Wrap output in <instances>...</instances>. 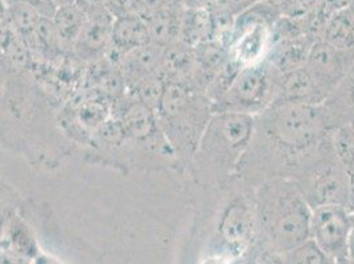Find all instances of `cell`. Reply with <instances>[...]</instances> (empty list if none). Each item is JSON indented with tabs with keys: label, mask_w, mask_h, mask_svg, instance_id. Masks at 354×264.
<instances>
[{
	"label": "cell",
	"mask_w": 354,
	"mask_h": 264,
	"mask_svg": "<svg viewBox=\"0 0 354 264\" xmlns=\"http://www.w3.org/2000/svg\"><path fill=\"white\" fill-rule=\"evenodd\" d=\"M322 104L274 102L254 117V132L236 171L250 188L296 169L330 133Z\"/></svg>",
	"instance_id": "1"
},
{
	"label": "cell",
	"mask_w": 354,
	"mask_h": 264,
	"mask_svg": "<svg viewBox=\"0 0 354 264\" xmlns=\"http://www.w3.org/2000/svg\"><path fill=\"white\" fill-rule=\"evenodd\" d=\"M257 242L286 254L310 239L312 207L288 177L267 180L254 188Z\"/></svg>",
	"instance_id": "2"
},
{
	"label": "cell",
	"mask_w": 354,
	"mask_h": 264,
	"mask_svg": "<svg viewBox=\"0 0 354 264\" xmlns=\"http://www.w3.org/2000/svg\"><path fill=\"white\" fill-rule=\"evenodd\" d=\"M252 132L254 117L214 113L187 169L194 184L209 193L229 187L236 178Z\"/></svg>",
	"instance_id": "3"
},
{
	"label": "cell",
	"mask_w": 354,
	"mask_h": 264,
	"mask_svg": "<svg viewBox=\"0 0 354 264\" xmlns=\"http://www.w3.org/2000/svg\"><path fill=\"white\" fill-rule=\"evenodd\" d=\"M156 114L180 167L188 169L214 115L213 102L204 91L178 84H167Z\"/></svg>",
	"instance_id": "4"
},
{
	"label": "cell",
	"mask_w": 354,
	"mask_h": 264,
	"mask_svg": "<svg viewBox=\"0 0 354 264\" xmlns=\"http://www.w3.org/2000/svg\"><path fill=\"white\" fill-rule=\"evenodd\" d=\"M218 196L214 236L220 243V252L216 255L238 259L257 242L254 189L236 178Z\"/></svg>",
	"instance_id": "5"
},
{
	"label": "cell",
	"mask_w": 354,
	"mask_h": 264,
	"mask_svg": "<svg viewBox=\"0 0 354 264\" xmlns=\"http://www.w3.org/2000/svg\"><path fill=\"white\" fill-rule=\"evenodd\" d=\"M312 209L325 205L346 207L349 175L333 144L332 132L291 177Z\"/></svg>",
	"instance_id": "6"
},
{
	"label": "cell",
	"mask_w": 354,
	"mask_h": 264,
	"mask_svg": "<svg viewBox=\"0 0 354 264\" xmlns=\"http://www.w3.org/2000/svg\"><path fill=\"white\" fill-rule=\"evenodd\" d=\"M279 74L267 61L242 68L230 88L213 102L214 113L259 115L275 101Z\"/></svg>",
	"instance_id": "7"
},
{
	"label": "cell",
	"mask_w": 354,
	"mask_h": 264,
	"mask_svg": "<svg viewBox=\"0 0 354 264\" xmlns=\"http://www.w3.org/2000/svg\"><path fill=\"white\" fill-rule=\"evenodd\" d=\"M281 16L263 0L236 16L227 44L229 59L241 68L266 61L272 45L274 26Z\"/></svg>",
	"instance_id": "8"
},
{
	"label": "cell",
	"mask_w": 354,
	"mask_h": 264,
	"mask_svg": "<svg viewBox=\"0 0 354 264\" xmlns=\"http://www.w3.org/2000/svg\"><path fill=\"white\" fill-rule=\"evenodd\" d=\"M351 211L342 205H325L312 209L310 239L325 254L339 262L348 258Z\"/></svg>",
	"instance_id": "9"
},
{
	"label": "cell",
	"mask_w": 354,
	"mask_h": 264,
	"mask_svg": "<svg viewBox=\"0 0 354 264\" xmlns=\"http://www.w3.org/2000/svg\"><path fill=\"white\" fill-rule=\"evenodd\" d=\"M353 65L354 50H341L320 40L310 46L304 66L326 100Z\"/></svg>",
	"instance_id": "10"
},
{
	"label": "cell",
	"mask_w": 354,
	"mask_h": 264,
	"mask_svg": "<svg viewBox=\"0 0 354 264\" xmlns=\"http://www.w3.org/2000/svg\"><path fill=\"white\" fill-rule=\"evenodd\" d=\"M114 20V16L107 10L101 14L90 16L88 24L74 45L73 55L78 59L90 62L104 59L111 46Z\"/></svg>",
	"instance_id": "11"
},
{
	"label": "cell",
	"mask_w": 354,
	"mask_h": 264,
	"mask_svg": "<svg viewBox=\"0 0 354 264\" xmlns=\"http://www.w3.org/2000/svg\"><path fill=\"white\" fill-rule=\"evenodd\" d=\"M147 23L142 16L117 17L113 24L111 46L104 59L117 66L119 59L136 48L149 44Z\"/></svg>",
	"instance_id": "12"
},
{
	"label": "cell",
	"mask_w": 354,
	"mask_h": 264,
	"mask_svg": "<svg viewBox=\"0 0 354 264\" xmlns=\"http://www.w3.org/2000/svg\"><path fill=\"white\" fill-rule=\"evenodd\" d=\"M324 101V94L316 85L306 66L279 74L277 97L274 102L319 106Z\"/></svg>",
	"instance_id": "13"
},
{
	"label": "cell",
	"mask_w": 354,
	"mask_h": 264,
	"mask_svg": "<svg viewBox=\"0 0 354 264\" xmlns=\"http://www.w3.org/2000/svg\"><path fill=\"white\" fill-rule=\"evenodd\" d=\"M162 75L168 84L194 88L196 55L194 48L177 40L164 46Z\"/></svg>",
	"instance_id": "14"
},
{
	"label": "cell",
	"mask_w": 354,
	"mask_h": 264,
	"mask_svg": "<svg viewBox=\"0 0 354 264\" xmlns=\"http://www.w3.org/2000/svg\"><path fill=\"white\" fill-rule=\"evenodd\" d=\"M328 129L335 131L354 122V65L324 102L322 103Z\"/></svg>",
	"instance_id": "15"
},
{
	"label": "cell",
	"mask_w": 354,
	"mask_h": 264,
	"mask_svg": "<svg viewBox=\"0 0 354 264\" xmlns=\"http://www.w3.org/2000/svg\"><path fill=\"white\" fill-rule=\"evenodd\" d=\"M183 10L181 3H168L143 16L152 44L164 48L178 40Z\"/></svg>",
	"instance_id": "16"
},
{
	"label": "cell",
	"mask_w": 354,
	"mask_h": 264,
	"mask_svg": "<svg viewBox=\"0 0 354 264\" xmlns=\"http://www.w3.org/2000/svg\"><path fill=\"white\" fill-rule=\"evenodd\" d=\"M313 44L315 43H312L306 36L272 40V45L266 61L279 73L294 70L306 65L310 46Z\"/></svg>",
	"instance_id": "17"
},
{
	"label": "cell",
	"mask_w": 354,
	"mask_h": 264,
	"mask_svg": "<svg viewBox=\"0 0 354 264\" xmlns=\"http://www.w3.org/2000/svg\"><path fill=\"white\" fill-rule=\"evenodd\" d=\"M214 39V21L210 10L185 8L183 10L178 40L196 48Z\"/></svg>",
	"instance_id": "18"
},
{
	"label": "cell",
	"mask_w": 354,
	"mask_h": 264,
	"mask_svg": "<svg viewBox=\"0 0 354 264\" xmlns=\"http://www.w3.org/2000/svg\"><path fill=\"white\" fill-rule=\"evenodd\" d=\"M322 41L341 50H354V16L348 7L335 10L328 17Z\"/></svg>",
	"instance_id": "19"
},
{
	"label": "cell",
	"mask_w": 354,
	"mask_h": 264,
	"mask_svg": "<svg viewBox=\"0 0 354 264\" xmlns=\"http://www.w3.org/2000/svg\"><path fill=\"white\" fill-rule=\"evenodd\" d=\"M52 20L59 32L65 52L73 53L74 45L88 24V15L78 6H69L57 8Z\"/></svg>",
	"instance_id": "20"
},
{
	"label": "cell",
	"mask_w": 354,
	"mask_h": 264,
	"mask_svg": "<svg viewBox=\"0 0 354 264\" xmlns=\"http://www.w3.org/2000/svg\"><path fill=\"white\" fill-rule=\"evenodd\" d=\"M0 53L17 66H24L32 59L30 49L16 30L7 8L0 12Z\"/></svg>",
	"instance_id": "21"
},
{
	"label": "cell",
	"mask_w": 354,
	"mask_h": 264,
	"mask_svg": "<svg viewBox=\"0 0 354 264\" xmlns=\"http://www.w3.org/2000/svg\"><path fill=\"white\" fill-rule=\"evenodd\" d=\"M1 242L7 243L3 249L15 254L21 259L35 258L37 254V243L30 233L28 225L17 216H12L8 220Z\"/></svg>",
	"instance_id": "22"
},
{
	"label": "cell",
	"mask_w": 354,
	"mask_h": 264,
	"mask_svg": "<svg viewBox=\"0 0 354 264\" xmlns=\"http://www.w3.org/2000/svg\"><path fill=\"white\" fill-rule=\"evenodd\" d=\"M7 12L11 17L16 30L20 33L23 40L26 41V44H27V41L30 40V37L35 35L41 19L44 17L30 6L21 4V3L8 4L7 6Z\"/></svg>",
	"instance_id": "23"
},
{
	"label": "cell",
	"mask_w": 354,
	"mask_h": 264,
	"mask_svg": "<svg viewBox=\"0 0 354 264\" xmlns=\"http://www.w3.org/2000/svg\"><path fill=\"white\" fill-rule=\"evenodd\" d=\"M286 264H336L312 239L283 254Z\"/></svg>",
	"instance_id": "24"
},
{
	"label": "cell",
	"mask_w": 354,
	"mask_h": 264,
	"mask_svg": "<svg viewBox=\"0 0 354 264\" xmlns=\"http://www.w3.org/2000/svg\"><path fill=\"white\" fill-rule=\"evenodd\" d=\"M333 144L339 160L346 168L348 173L354 172V127L352 124L342 126L332 131Z\"/></svg>",
	"instance_id": "25"
},
{
	"label": "cell",
	"mask_w": 354,
	"mask_h": 264,
	"mask_svg": "<svg viewBox=\"0 0 354 264\" xmlns=\"http://www.w3.org/2000/svg\"><path fill=\"white\" fill-rule=\"evenodd\" d=\"M12 3L27 4L33 10H36L40 15L48 17V19H52L57 10L53 0H6V6L12 4Z\"/></svg>",
	"instance_id": "26"
},
{
	"label": "cell",
	"mask_w": 354,
	"mask_h": 264,
	"mask_svg": "<svg viewBox=\"0 0 354 264\" xmlns=\"http://www.w3.org/2000/svg\"><path fill=\"white\" fill-rule=\"evenodd\" d=\"M258 1L259 0H218L216 6L236 19V16L249 10L251 6H254Z\"/></svg>",
	"instance_id": "27"
},
{
	"label": "cell",
	"mask_w": 354,
	"mask_h": 264,
	"mask_svg": "<svg viewBox=\"0 0 354 264\" xmlns=\"http://www.w3.org/2000/svg\"><path fill=\"white\" fill-rule=\"evenodd\" d=\"M106 4L107 0H78L77 3V6L88 15V17L106 11Z\"/></svg>",
	"instance_id": "28"
},
{
	"label": "cell",
	"mask_w": 354,
	"mask_h": 264,
	"mask_svg": "<svg viewBox=\"0 0 354 264\" xmlns=\"http://www.w3.org/2000/svg\"><path fill=\"white\" fill-rule=\"evenodd\" d=\"M218 0H183V6L185 8H204L212 10Z\"/></svg>",
	"instance_id": "29"
},
{
	"label": "cell",
	"mask_w": 354,
	"mask_h": 264,
	"mask_svg": "<svg viewBox=\"0 0 354 264\" xmlns=\"http://www.w3.org/2000/svg\"><path fill=\"white\" fill-rule=\"evenodd\" d=\"M10 218H11V217H8L6 204H4L3 200L0 198V242H1V238H3V235H4V232H6V227H7V223H8Z\"/></svg>",
	"instance_id": "30"
},
{
	"label": "cell",
	"mask_w": 354,
	"mask_h": 264,
	"mask_svg": "<svg viewBox=\"0 0 354 264\" xmlns=\"http://www.w3.org/2000/svg\"><path fill=\"white\" fill-rule=\"evenodd\" d=\"M348 259L354 263V211H351V230L348 239Z\"/></svg>",
	"instance_id": "31"
},
{
	"label": "cell",
	"mask_w": 354,
	"mask_h": 264,
	"mask_svg": "<svg viewBox=\"0 0 354 264\" xmlns=\"http://www.w3.org/2000/svg\"><path fill=\"white\" fill-rule=\"evenodd\" d=\"M20 261H21L20 256H17L7 249H3L0 252V264H19Z\"/></svg>",
	"instance_id": "32"
},
{
	"label": "cell",
	"mask_w": 354,
	"mask_h": 264,
	"mask_svg": "<svg viewBox=\"0 0 354 264\" xmlns=\"http://www.w3.org/2000/svg\"><path fill=\"white\" fill-rule=\"evenodd\" d=\"M349 175V189H348V202L346 209L349 211H354V172L348 173Z\"/></svg>",
	"instance_id": "33"
},
{
	"label": "cell",
	"mask_w": 354,
	"mask_h": 264,
	"mask_svg": "<svg viewBox=\"0 0 354 264\" xmlns=\"http://www.w3.org/2000/svg\"><path fill=\"white\" fill-rule=\"evenodd\" d=\"M203 264H236L234 259H230L223 255H212L207 258Z\"/></svg>",
	"instance_id": "34"
},
{
	"label": "cell",
	"mask_w": 354,
	"mask_h": 264,
	"mask_svg": "<svg viewBox=\"0 0 354 264\" xmlns=\"http://www.w3.org/2000/svg\"><path fill=\"white\" fill-rule=\"evenodd\" d=\"M328 7H330L332 10H339V8H344L348 7L349 0H324Z\"/></svg>",
	"instance_id": "35"
},
{
	"label": "cell",
	"mask_w": 354,
	"mask_h": 264,
	"mask_svg": "<svg viewBox=\"0 0 354 264\" xmlns=\"http://www.w3.org/2000/svg\"><path fill=\"white\" fill-rule=\"evenodd\" d=\"M56 8H61V7H69V6H77L78 0H53Z\"/></svg>",
	"instance_id": "36"
},
{
	"label": "cell",
	"mask_w": 354,
	"mask_h": 264,
	"mask_svg": "<svg viewBox=\"0 0 354 264\" xmlns=\"http://www.w3.org/2000/svg\"><path fill=\"white\" fill-rule=\"evenodd\" d=\"M348 8L351 10V12H352L354 16V0H349V3H348Z\"/></svg>",
	"instance_id": "37"
},
{
	"label": "cell",
	"mask_w": 354,
	"mask_h": 264,
	"mask_svg": "<svg viewBox=\"0 0 354 264\" xmlns=\"http://www.w3.org/2000/svg\"><path fill=\"white\" fill-rule=\"evenodd\" d=\"M7 8V6H6V3L3 1V0H0V12H3L4 10Z\"/></svg>",
	"instance_id": "38"
},
{
	"label": "cell",
	"mask_w": 354,
	"mask_h": 264,
	"mask_svg": "<svg viewBox=\"0 0 354 264\" xmlns=\"http://www.w3.org/2000/svg\"><path fill=\"white\" fill-rule=\"evenodd\" d=\"M351 124H352V126H353V127H354V122H353V123H351Z\"/></svg>",
	"instance_id": "39"
},
{
	"label": "cell",
	"mask_w": 354,
	"mask_h": 264,
	"mask_svg": "<svg viewBox=\"0 0 354 264\" xmlns=\"http://www.w3.org/2000/svg\"><path fill=\"white\" fill-rule=\"evenodd\" d=\"M3 1H4V3H6V0H3Z\"/></svg>",
	"instance_id": "40"
}]
</instances>
